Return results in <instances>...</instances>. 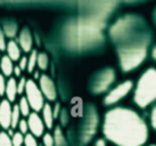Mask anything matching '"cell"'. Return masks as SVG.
<instances>
[{
	"label": "cell",
	"instance_id": "15",
	"mask_svg": "<svg viewBox=\"0 0 156 146\" xmlns=\"http://www.w3.org/2000/svg\"><path fill=\"white\" fill-rule=\"evenodd\" d=\"M5 95H6L7 100L10 102V103L14 102L15 98H16V96H17V81L14 78H10L8 81H7Z\"/></svg>",
	"mask_w": 156,
	"mask_h": 146
},
{
	"label": "cell",
	"instance_id": "29",
	"mask_svg": "<svg viewBox=\"0 0 156 146\" xmlns=\"http://www.w3.org/2000/svg\"><path fill=\"white\" fill-rule=\"evenodd\" d=\"M6 47H7L6 37H5V33H4V31H2V27L0 26V50H1V52L6 50Z\"/></svg>",
	"mask_w": 156,
	"mask_h": 146
},
{
	"label": "cell",
	"instance_id": "26",
	"mask_svg": "<svg viewBox=\"0 0 156 146\" xmlns=\"http://www.w3.org/2000/svg\"><path fill=\"white\" fill-rule=\"evenodd\" d=\"M24 145L25 146H38V142L33 135L26 133L24 136Z\"/></svg>",
	"mask_w": 156,
	"mask_h": 146
},
{
	"label": "cell",
	"instance_id": "21",
	"mask_svg": "<svg viewBox=\"0 0 156 146\" xmlns=\"http://www.w3.org/2000/svg\"><path fill=\"white\" fill-rule=\"evenodd\" d=\"M37 66L39 68L40 70H47L48 68V55L46 53H40L38 54V57H37Z\"/></svg>",
	"mask_w": 156,
	"mask_h": 146
},
{
	"label": "cell",
	"instance_id": "24",
	"mask_svg": "<svg viewBox=\"0 0 156 146\" xmlns=\"http://www.w3.org/2000/svg\"><path fill=\"white\" fill-rule=\"evenodd\" d=\"M10 139H12L13 146H22L24 144V135L21 133L20 131L14 133L13 136L10 137Z\"/></svg>",
	"mask_w": 156,
	"mask_h": 146
},
{
	"label": "cell",
	"instance_id": "3",
	"mask_svg": "<svg viewBox=\"0 0 156 146\" xmlns=\"http://www.w3.org/2000/svg\"><path fill=\"white\" fill-rule=\"evenodd\" d=\"M148 43L149 37L147 35H138L134 39L128 40L119 47L120 65L123 72L132 71L145 60Z\"/></svg>",
	"mask_w": 156,
	"mask_h": 146
},
{
	"label": "cell",
	"instance_id": "33",
	"mask_svg": "<svg viewBox=\"0 0 156 146\" xmlns=\"http://www.w3.org/2000/svg\"><path fill=\"white\" fill-rule=\"evenodd\" d=\"M151 121H152V126L153 128L156 130V106L153 108L152 114H151Z\"/></svg>",
	"mask_w": 156,
	"mask_h": 146
},
{
	"label": "cell",
	"instance_id": "1",
	"mask_svg": "<svg viewBox=\"0 0 156 146\" xmlns=\"http://www.w3.org/2000/svg\"><path fill=\"white\" fill-rule=\"evenodd\" d=\"M103 133L117 146H143L148 138L146 122L137 112L126 108H112L105 114Z\"/></svg>",
	"mask_w": 156,
	"mask_h": 146
},
{
	"label": "cell",
	"instance_id": "27",
	"mask_svg": "<svg viewBox=\"0 0 156 146\" xmlns=\"http://www.w3.org/2000/svg\"><path fill=\"white\" fill-rule=\"evenodd\" d=\"M26 80L25 78H21L20 81L17 82V94H23L25 93V87H26Z\"/></svg>",
	"mask_w": 156,
	"mask_h": 146
},
{
	"label": "cell",
	"instance_id": "25",
	"mask_svg": "<svg viewBox=\"0 0 156 146\" xmlns=\"http://www.w3.org/2000/svg\"><path fill=\"white\" fill-rule=\"evenodd\" d=\"M0 146H13L10 136L5 131H0Z\"/></svg>",
	"mask_w": 156,
	"mask_h": 146
},
{
	"label": "cell",
	"instance_id": "4",
	"mask_svg": "<svg viewBox=\"0 0 156 146\" xmlns=\"http://www.w3.org/2000/svg\"><path fill=\"white\" fill-rule=\"evenodd\" d=\"M134 103L139 108H147L156 100V69L151 68L139 78L134 89Z\"/></svg>",
	"mask_w": 156,
	"mask_h": 146
},
{
	"label": "cell",
	"instance_id": "35",
	"mask_svg": "<svg viewBox=\"0 0 156 146\" xmlns=\"http://www.w3.org/2000/svg\"><path fill=\"white\" fill-rule=\"evenodd\" d=\"M21 71H22V70L20 69V66H18V65H15V66H14L13 73L16 75V77H20V75H21Z\"/></svg>",
	"mask_w": 156,
	"mask_h": 146
},
{
	"label": "cell",
	"instance_id": "18",
	"mask_svg": "<svg viewBox=\"0 0 156 146\" xmlns=\"http://www.w3.org/2000/svg\"><path fill=\"white\" fill-rule=\"evenodd\" d=\"M2 31H4L6 38L13 39L17 33V24L13 21L5 22L4 26H2Z\"/></svg>",
	"mask_w": 156,
	"mask_h": 146
},
{
	"label": "cell",
	"instance_id": "30",
	"mask_svg": "<svg viewBox=\"0 0 156 146\" xmlns=\"http://www.w3.org/2000/svg\"><path fill=\"white\" fill-rule=\"evenodd\" d=\"M42 141L44 146H54V136L50 133H44Z\"/></svg>",
	"mask_w": 156,
	"mask_h": 146
},
{
	"label": "cell",
	"instance_id": "28",
	"mask_svg": "<svg viewBox=\"0 0 156 146\" xmlns=\"http://www.w3.org/2000/svg\"><path fill=\"white\" fill-rule=\"evenodd\" d=\"M17 128L20 129V133H23V135H26L27 133V130H29V126H27V121L22 119V120L18 122V126Z\"/></svg>",
	"mask_w": 156,
	"mask_h": 146
},
{
	"label": "cell",
	"instance_id": "22",
	"mask_svg": "<svg viewBox=\"0 0 156 146\" xmlns=\"http://www.w3.org/2000/svg\"><path fill=\"white\" fill-rule=\"evenodd\" d=\"M21 116V112L18 108V105L13 106V111H12V123H10V128H17L18 122L21 121L20 119Z\"/></svg>",
	"mask_w": 156,
	"mask_h": 146
},
{
	"label": "cell",
	"instance_id": "20",
	"mask_svg": "<svg viewBox=\"0 0 156 146\" xmlns=\"http://www.w3.org/2000/svg\"><path fill=\"white\" fill-rule=\"evenodd\" d=\"M18 108H20V112H21V114L24 116H29L30 115V110H31V106L29 102H27V99L25 97H22V98L20 99V103H18Z\"/></svg>",
	"mask_w": 156,
	"mask_h": 146
},
{
	"label": "cell",
	"instance_id": "41",
	"mask_svg": "<svg viewBox=\"0 0 156 146\" xmlns=\"http://www.w3.org/2000/svg\"><path fill=\"white\" fill-rule=\"evenodd\" d=\"M0 128H1V126H0Z\"/></svg>",
	"mask_w": 156,
	"mask_h": 146
},
{
	"label": "cell",
	"instance_id": "31",
	"mask_svg": "<svg viewBox=\"0 0 156 146\" xmlns=\"http://www.w3.org/2000/svg\"><path fill=\"white\" fill-rule=\"evenodd\" d=\"M6 85H7L6 78L0 73V96H4L5 95V91H6Z\"/></svg>",
	"mask_w": 156,
	"mask_h": 146
},
{
	"label": "cell",
	"instance_id": "39",
	"mask_svg": "<svg viewBox=\"0 0 156 146\" xmlns=\"http://www.w3.org/2000/svg\"><path fill=\"white\" fill-rule=\"evenodd\" d=\"M149 146H156V144H152V145H149Z\"/></svg>",
	"mask_w": 156,
	"mask_h": 146
},
{
	"label": "cell",
	"instance_id": "10",
	"mask_svg": "<svg viewBox=\"0 0 156 146\" xmlns=\"http://www.w3.org/2000/svg\"><path fill=\"white\" fill-rule=\"evenodd\" d=\"M39 88L41 93H42V95H44V97H46L48 100H55L56 99V87L54 85V81L48 75H46V74H41L40 75Z\"/></svg>",
	"mask_w": 156,
	"mask_h": 146
},
{
	"label": "cell",
	"instance_id": "6",
	"mask_svg": "<svg viewBox=\"0 0 156 146\" xmlns=\"http://www.w3.org/2000/svg\"><path fill=\"white\" fill-rule=\"evenodd\" d=\"M25 98L34 112H39L44 106V97L39 86L33 80H27L25 87Z\"/></svg>",
	"mask_w": 156,
	"mask_h": 146
},
{
	"label": "cell",
	"instance_id": "16",
	"mask_svg": "<svg viewBox=\"0 0 156 146\" xmlns=\"http://www.w3.org/2000/svg\"><path fill=\"white\" fill-rule=\"evenodd\" d=\"M0 70H1V74L6 77H10L13 74L14 71V62L9 58L7 55L1 57L0 60Z\"/></svg>",
	"mask_w": 156,
	"mask_h": 146
},
{
	"label": "cell",
	"instance_id": "32",
	"mask_svg": "<svg viewBox=\"0 0 156 146\" xmlns=\"http://www.w3.org/2000/svg\"><path fill=\"white\" fill-rule=\"evenodd\" d=\"M20 69L24 71V70H27V58L26 57H21V60H20Z\"/></svg>",
	"mask_w": 156,
	"mask_h": 146
},
{
	"label": "cell",
	"instance_id": "34",
	"mask_svg": "<svg viewBox=\"0 0 156 146\" xmlns=\"http://www.w3.org/2000/svg\"><path fill=\"white\" fill-rule=\"evenodd\" d=\"M59 111H61V106L59 104H56L55 108H52V113H54V118H58V114H59Z\"/></svg>",
	"mask_w": 156,
	"mask_h": 146
},
{
	"label": "cell",
	"instance_id": "8",
	"mask_svg": "<svg viewBox=\"0 0 156 146\" xmlns=\"http://www.w3.org/2000/svg\"><path fill=\"white\" fill-rule=\"evenodd\" d=\"M116 75L114 70L106 69L96 77L95 81L92 83V91L95 94H101L108 89L109 87L113 85V82L115 81Z\"/></svg>",
	"mask_w": 156,
	"mask_h": 146
},
{
	"label": "cell",
	"instance_id": "38",
	"mask_svg": "<svg viewBox=\"0 0 156 146\" xmlns=\"http://www.w3.org/2000/svg\"><path fill=\"white\" fill-rule=\"evenodd\" d=\"M154 16H155V22H156V10H155V14H154Z\"/></svg>",
	"mask_w": 156,
	"mask_h": 146
},
{
	"label": "cell",
	"instance_id": "14",
	"mask_svg": "<svg viewBox=\"0 0 156 146\" xmlns=\"http://www.w3.org/2000/svg\"><path fill=\"white\" fill-rule=\"evenodd\" d=\"M6 50H7V56L13 62L21 60V48L18 46V42L14 41V40H10L9 42H7Z\"/></svg>",
	"mask_w": 156,
	"mask_h": 146
},
{
	"label": "cell",
	"instance_id": "13",
	"mask_svg": "<svg viewBox=\"0 0 156 146\" xmlns=\"http://www.w3.org/2000/svg\"><path fill=\"white\" fill-rule=\"evenodd\" d=\"M32 35L29 29H23L20 32V37H18V46L22 49L23 52L29 53L32 49Z\"/></svg>",
	"mask_w": 156,
	"mask_h": 146
},
{
	"label": "cell",
	"instance_id": "5",
	"mask_svg": "<svg viewBox=\"0 0 156 146\" xmlns=\"http://www.w3.org/2000/svg\"><path fill=\"white\" fill-rule=\"evenodd\" d=\"M139 26V20L134 16H126L121 17L111 27L109 35L115 42H126L132 39V35L136 33V30Z\"/></svg>",
	"mask_w": 156,
	"mask_h": 146
},
{
	"label": "cell",
	"instance_id": "7",
	"mask_svg": "<svg viewBox=\"0 0 156 146\" xmlns=\"http://www.w3.org/2000/svg\"><path fill=\"white\" fill-rule=\"evenodd\" d=\"M97 127H98V114L95 111V108L90 106L87 112L86 120L83 123L82 133H81V141L83 144L89 143L92 139L97 131Z\"/></svg>",
	"mask_w": 156,
	"mask_h": 146
},
{
	"label": "cell",
	"instance_id": "19",
	"mask_svg": "<svg viewBox=\"0 0 156 146\" xmlns=\"http://www.w3.org/2000/svg\"><path fill=\"white\" fill-rule=\"evenodd\" d=\"M52 136H54V146H67L61 127H56L55 128V133H54Z\"/></svg>",
	"mask_w": 156,
	"mask_h": 146
},
{
	"label": "cell",
	"instance_id": "2",
	"mask_svg": "<svg viewBox=\"0 0 156 146\" xmlns=\"http://www.w3.org/2000/svg\"><path fill=\"white\" fill-rule=\"evenodd\" d=\"M105 20L84 13L79 20L72 22L65 31V41L71 48L83 49L92 47L103 40Z\"/></svg>",
	"mask_w": 156,
	"mask_h": 146
},
{
	"label": "cell",
	"instance_id": "9",
	"mask_svg": "<svg viewBox=\"0 0 156 146\" xmlns=\"http://www.w3.org/2000/svg\"><path fill=\"white\" fill-rule=\"evenodd\" d=\"M132 87H133V83L130 80H126V81L117 85L115 88H113L112 90L106 95V97L104 98V104L105 105H113V104L120 102L123 97H126V95L130 93Z\"/></svg>",
	"mask_w": 156,
	"mask_h": 146
},
{
	"label": "cell",
	"instance_id": "23",
	"mask_svg": "<svg viewBox=\"0 0 156 146\" xmlns=\"http://www.w3.org/2000/svg\"><path fill=\"white\" fill-rule=\"evenodd\" d=\"M37 57H38V52L32 50L27 58V72H33L34 68L37 66Z\"/></svg>",
	"mask_w": 156,
	"mask_h": 146
},
{
	"label": "cell",
	"instance_id": "12",
	"mask_svg": "<svg viewBox=\"0 0 156 146\" xmlns=\"http://www.w3.org/2000/svg\"><path fill=\"white\" fill-rule=\"evenodd\" d=\"M12 111L13 106L7 99H2L0 103V126L4 129L10 128L12 123Z\"/></svg>",
	"mask_w": 156,
	"mask_h": 146
},
{
	"label": "cell",
	"instance_id": "37",
	"mask_svg": "<svg viewBox=\"0 0 156 146\" xmlns=\"http://www.w3.org/2000/svg\"><path fill=\"white\" fill-rule=\"evenodd\" d=\"M152 56H153V58L156 60V46L154 47V49H153V52H152Z\"/></svg>",
	"mask_w": 156,
	"mask_h": 146
},
{
	"label": "cell",
	"instance_id": "17",
	"mask_svg": "<svg viewBox=\"0 0 156 146\" xmlns=\"http://www.w3.org/2000/svg\"><path fill=\"white\" fill-rule=\"evenodd\" d=\"M54 113H52V108L49 104H44L42 108V121H44L46 128L51 129L54 126Z\"/></svg>",
	"mask_w": 156,
	"mask_h": 146
},
{
	"label": "cell",
	"instance_id": "40",
	"mask_svg": "<svg viewBox=\"0 0 156 146\" xmlns=\"http://www.w3.org/2000/svg\"><path fill=\"white\" fill-rule=\"evenodd\" d=\"M0 103H1V100H0Z\"/></svg>",
	"mask_w": 156,
	"mask_h": 146
},
{
	"label": "cell",
	"instance_id": "36",
	"mask_svg": "<svg viewBox=\"0 0 156 146\" xmlns=\"http://www.w3.org/2000/svg\"><path fill=\"white\" fill-rule=\"evenodd\" d=\"M95 146H107L106 145V142H105L103 138H100V139H98L97 142H96Z\"/></svg>",
	"mask_w": 156,
	"mask_h": 146
},
{
	"label": "cell",
	"instance_id": "11",
	"mask_svg": "<svg viewBox=\"0 0 156 146\" xmlns=\"http://www.w3.org/2000/svg\"><path fill=\"white\" fill-rule=\"evenodd\" d=\"M27 126H29V130L31 131V135H33L34 137H40L42 136L44 131V126L42 119L38 115L37 112H32L30 115L27 116Z\"/></svg>",
	"mask_w": 156,
	"mask_h": 146
}]
</instances>
